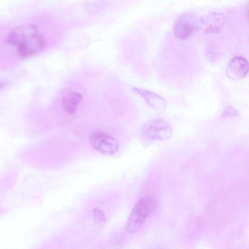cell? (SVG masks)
<instances>
[{
	"instance_id": "1",
	"label": "cell",
	"mask_w": 249,
	"mask_h": 249,
	"mask_svg": "<svg viewBox=\"0 0 249 249\" xmlns=\"http://www.w3.org/2000/svg\"><path fill=\"white\" fill-rule=\"evenodd\" d=\"M156 207V202L151 197H145L138 200L125 225L126 232L130 234L138 232Z\"/></svg>"
},
{
	"instance_id": "2",
	"label": "cell",
	"mask_w": 249,
	"mask_h": 249,
	"mask_svg": "<svg viewBox=\"0 0 249 249\" xmlns=\"http://www.w3.org/2000/svg\"><path fill=\"white\" fill-rule=\"evenodd\" d=\"M171 125L166 121L159 118L148 120L141 131V138L144 143L163 141L172 135Z\"/></svg>"
},
{
	"instance_id": "3",
	"label": "cell",
	"mask_w": 249,
	"mask_h": 249,
	"mask_svg": "<svg viewBox=\"0 0 249 249\" xmlns=\"http://www.w3.org/2000/svg\"><path fill=\"white\" fill-rule=\"evenodd\" d=\"M89 141L95 149L106 154H113L118 149L119 143L117 140L100 131H94L90 135Z\"/></svg>"
},
{
	"instance_id": "4",
	"label": "cell",
	"mask_w": 249,
	"mask_h": 249,
	"mask_svg": "<svg viewBox=\"0 0 249 249\" xmlns=\"http://www.w3.org/2000/svg\"><path fill=\"white\" fill-rule=\"evenodd\" d=\"M197 28V22L195 17L185 14L176 21L173 27V32L177 37L185 39L193 36Z\"/></svg>"
},
{
	"instance_id": "5",
	"label": "cell",
	"mask_w": 249,
	"mask_h": 249,
	"mask_svg": "<svg viewBox=\"0 0 249 249\" xmlns=\"http://www.w3.org/2000/svg\"><path fill=\"white\" fill-rule=\"evenodd\" d=\"M38 33L37 29L35 25L25 24L12 30L7 36L6 41L9 44L17 46Z\"/></svg>"
},
{
	"instance_id": "6",
	"label": "cell",
	"mask_w": 249,
	"mask_h": 249,
	"mask_svg": "<svg viewBox=\"0 0 249 249\" xmlns=\"http://www.w3.org/2000/svg\"><path fill=\"white\" fill-rule=\"evenodd\" d=\"M45 46L43 37L38 33L17 46V52L22 57H27L42 51Z\"/></svg>"
},
{
	"instance_id": "7",
	"label": "cell",
	"mask_w": 249,
	"mask_h": 249,
	"mask_svg": "<svg viewBox=\"0 0 249 249\" xmlns=\"http://www.w3.org/2000/svg\"><path fill=\"white\" fill-rule=\"evenodd\" d=\"M249 63L247 60L241 56L232 58L226 68L227 75L231 79L236 80L242 79L248 74Z\"/></svg>"
},
{
	"instance_id": "8",
	"label": "cell",
	"mask_w": 249,
	"mask_h": 249,
	"mask_svg": "<svg viewBox=\"0 0 249 249\" xmlns=\"http://www.w3.org/2000/svg\"><path fill=\"white\" fill-rule=\"evenodd\" d=\"M133 90L142 97L147 104L154 110L158 111H163L166 106L165 100L158 94L148 90L137 88Z\"/></svg>"
},
{
	"instance_id": "9",
	"label": "cell",
	"mask_w": 249,
	"mask_h": 249,
	"mask_svg": "<svg viewBox=\"0 0 249 249\" xmlns=\"http://www.w3.org/2000/svg\"><path fill=\"white\" fill-rule=\"evenodd\" d=\"M82 99V95L76 91L67 93L62 100V110L66 114H73Z\"/></svg>"
},
{
	"instance_id": "10",
	"label": "cell",
	"mask_w": 249,
	"mask_h": 249,
	"mask_svg": "<svg viewBox=\"0 0 249 249\" xmlns=\"http://www.w3.org/2000/svg\"><path fill=\"white\" fill-rule=\"evenodd\" d=\"M224 23L223 16L219 14H212L208 16L204 20V24L207 31L210 33H215L219 31Z\"/></svg>"
},
{
	"instance_id": "11",
	"label": "cell",
	"mask_w": 249,
	"mask_h": 249,
	"mask_svg": "<svg viewBox=\"0 0 249 249\" xmlns=\"http://www.w3.org/2000/svg\"><path fill=\"white\" fill-rule=\"evenodd\" d=\"M92 214L95 221L100 224L106 223V219L104 212L101 209L95 208L92 210Z\"/></svg>"
},
{
	"instance_id": "12",
	"label": "cell",
	"mask_w": 249,
	"mask_h": 249,
	"mask_svg": "<svg viewBox=\"0 0 249 249\" xmlns=\"http://www.w3.org/2000/svg\"><path fill=\"white\" fill-rule=\"evenodd\" d=\"M239 114L236 110L230 106L226 107L222 113V115L225 117H237Z\"/></svg>"
},
{
	"instance_id": "13",
	"label": "cell",
	"mask_w": 249,
	"mask_h": 249,
	"mask_svg": "<svg viewBox=\"0 0 249 249\" xmlns=\"http://www.w3.org/2000/svg\"><path fill=\"white\" fill-rule=\"evenodd\" d=\"M4 86V83L2 82H0V89L2 88Z\"/></svg>"
}]
</instances>
